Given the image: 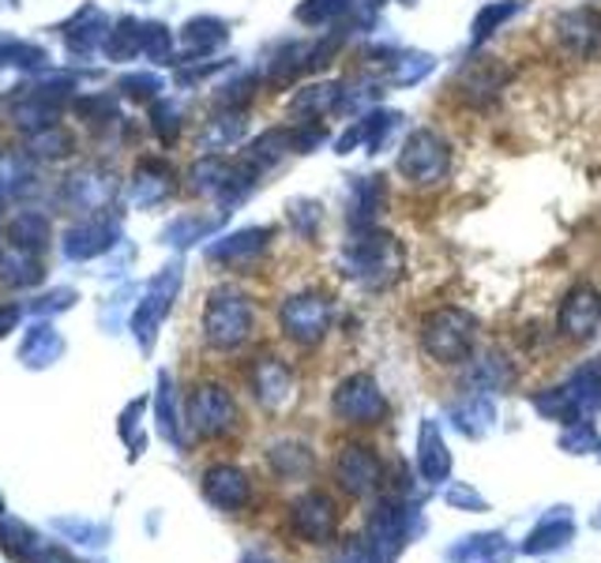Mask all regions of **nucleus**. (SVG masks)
I'll return each instance as SVG.
<instances>
[{
	"label": "nucleus",
	"instance_id": "f257e3e1",
	"mask_svg": "<svg viewBox=\"0 0 601 563\" xmlns=\"http://www.w3.org/2000/svg\"><path fill=\"white\" fill-rule=\"evenodd\" d=\"M339 271L365 289H387L403 275V244L387 230H353L339 252Z\"/></svg>",
	"mask_w": 601,
	"mask_h": 563
},
{
	"label": "nucleus",
	"instance_id": "f03ea898",
	"mask_svg": "<svg viewBox=\"0 0 601 563\" xmlns=\"http://www.w3.org/2000/svg\"><path fill=\"white\" fill-rule=\"evenodd\" d=\"M425 530H429V522H425L417 499L403 496V493H387L372 504L369 522H365V538L361 541H365L384 563H391L409 541L422 538Z\"/></svg>",
	"mask_w": 601,
	"mask_h": 563
},
{
	"label": "nucleus",
	"instance_id": "7ed1b4c3",
	"mask_svg": "<svg viewBox=\"0 0 601 563\" xmlns=\"http://www.w3.org/2000/svg\"><path fill=\"white\" fill-rule=\"evenodd\" d=\"M531 402L545 421H560V424L590 421L594 413H601V357H590L587 365H579L568 376V384L553 390H537Z\"/></svg>",
	"mask_w": 601,
	"mask_h": 563
},
{
	"label": "nucleus",
	"instance_id": "20e7f679",
	"mask_svg": "<svg viewBox=\"0 0 601 563\" xmlns=\"http://www.w3.org/2000/svg\"><path fill=\"white\" fill-rule=\"evenodd\" d=\"M478 342V320L462 308H436L422 323V346L440 365H459Z\"/></svg>",
	"mask_w": 601,
	"mask_h": 563
},
{
	"label": "nucleus",
	"instance_id": "39448f33",
	"mask_svg": "<svg viewBox=\"0 0 601 563\" xmlns=\"http://www.w3.org/2000/svg\"><path fill=\"white\" fill-rule=\"evenodd\" d=\"M398 174H403L409 185L425 188V185H440L444 177L451 174V147L440 132L433 129H417L406 135L403 151H398Z\"/></svg>",
	"mask_w": 601,
	"mask_h": 563
},
{
	"label": "nucleus",
	"instance_id": "423d86ee",
	"mask_svg": "<svg viewBox=\"0 0 601 563\" xmlns=\"http://www.w3.org/2000/svg\"><path fill=\"white\" fill-rule=\"evenodd\" d=\"M331 410L346 424H380L387 417V398L369 372H353L346 376L331 395Z\"/></svg>",
	"mask_w": 601,
	"mask_h": 563
},
{
	"label": "nucleus",
	"instance_id": "0eeeda50",
	"mask_svg": "<svg viewBox=\"0 0 601 563\" xmlns=\"http://www.w3.org/2000/svg\"><path fill=\"white\" fill-rule=\"evenodd\" d=\"M553 31H557V42L568 57L590 60L601 53V12L594 4H579V8L560 12L557 23H553Z\"/></svg>",
	"mask_w": 601,
	"mask_h": 563
},
{
	"label": "nucleus",
	"instance_id": "6e6552de",
	"mask_svg": "<svg viewBox=\"0 0 601 563\" xmlns=\"http://www.w3.org/2000/svg\"><path fill=\"white\" fill-rule=\"evenodd\" d=\"M282 327L297 346H316L331 327V305L324 294H297L282 305Z\"/></svg>",
	"mask_w": 601,
	"mask_h": 563
},
{
	"label": "nucleus",
	"instance_id": "1a4fd4ad",
	"mask_svg": "<svg viewBox=\"0 0 601 563\" xmlns=\"http://www.w3.org/2000/svg\"><path fill=\"white\" fill-rule=\"evenodd\" d=\"M560 331L568 334L571 342H590L601 327V294L590 282H579V286L568 289V297L560 301Z\"/></svg>",
	"mask_w": 601,
	"mask_h": 563
},
{
	"label": "nucleus",
	"instance_id": "9d476101",
	"mask_svg": "<svg viewBox=\"0 0 601 563\" xmlns=\"http://www.w3.org/2000/svg\"><path fill=\"white\" fill-rule=\"evenodd\" d=\"M252 327V308L237 294H215L207 305V339L215 346H237Z\"/></svg>",
	"mask_w": 601,
	"mask_h": 563
},
{
	"label": "nucleus",
	"instance_id": "9b49d317",
	"mask_svg": "<svg viewBox=\"0 0 601 563\" xmlns=\"http://www.w3.org/2000/svg\"><path fill=\"white\" fill-rule=\"evenodd\" d=\"M507 79H512V68L500 65L496 57H473L462 65L455 87H459V95L467 98L470 106H489L500 98V90L507 87Z\"/></svg>",
	"mask_w": 601,
	"mask_h": 563
},
{
	"label": "nucleus",
	"instance_id": "f8f14e48",
	"mask_svg": "<svg viewBox=\"0 0 601 563\" xmlns=\"http://www.w3.org/2000/svg\"><path fill=\"white\" fill-rule=\"evenodd\" d=\"M335 481L342 485V493L350 496H369L380 488L384 481V466H380L376 451L361 448V443H350L339 459H335Z\"/></svg>",
	"mask_w": 601,
	"mask_h": 563
},
{
	"label": "nucleus",
	"instance_id": "ddd939ff",
	"mask_svg": "<svg viewBox=\"0 0 601 563\" xmlns=\"http://www.w3.org/2000/svg\"><path fill=\"white\" fill-rule=\"evenodd\" d=\"M289 519H294V530L300 533V538L320 544V541L335 538V526H339V507H335V499L327 493H305L294 504Z\"/></svg>",
	"mask_w": 601,
	"mask_h": 563
},
{
	"label": "nucleus",
	"instance_id": "4468645a",
	"mask_svg": "<svg viewBox=\"0 0 601 563\" xmlns=\"http://www.w3.org/2000/svg\"><path fill=\"white\" fill-rule=\"evenodd\" d=\"M188 413H193V424L204 435H222L233 429L237 421V406L230 398V390L222 387H199L193 395V406H188Z\"/></svg>",
	"mask_w": 601,
	"mask_h": 563
},
{
	"label": "nucleus",
	"instance_id": "2eb2a0df",
	"mask_svg": "<svg viewBox=\"0 0 601 563\" xmlns=\"http://www.w3.org/2000/svg\"><path fill=\"white\" fill-rule=\"evenodd\" d=\"M384 211H387V180L380 174L353 177L350 180V211H346L350 230H369V225H376V218Z\"/></svg>",
	"mask_w": 601,
	"mask_h": 563
},
{
	"label": "nucleus",
	"instance_id": "dca6fc26",
	"mask_svg": "<svg viewBox=\"0 0 601 563\" xmlns=\"http://www.w3.org/2000/svg\"><path fill=\"white\" fill-rule=\"evenodd\" d=\"M204 496L207 504H215L218 511H241L252 496V485H249V474L241 466H211L204 474Z\"/></svg>",
	"mask_w": 601,
	"mask_h": 563
},
{
	"label": "nucleus",
	"instance_id": "f3484780",
	"mask_svg": "<svg viewBox=\"0 0 601 563\" xmlns=\"http://www.w3.org/2000/svg\"><path fill=\"white\" fill-rule=\"evenodd\" d=\"M576 538V519H571L568 507H553L542 515V522L531 530V538L518 544L523 556H549V552L568 549V541Z\"/></svg>",
	"mask_w": 601,
	"mask_h": 563
},
{
	"label": "nucleus",
	"instance_id": "a211bd4d",
	"mask_svg": "<svg viewBox=\"0 0 601 563\" xmlns=\"http://www.w3.org/2000/svg\"><path fill=\"white\" fill-rule=\"evenodd\" d=\"M417 474L429 488L451 477V451L436 421H422V429H417Z\"/></svg>",
	"mask_w": 601,
	"mask_h": 563
},
{
	"label": "nucleus",
	"instance_id": "6ab92c4d",
	"mask_svg": "<svg viewBox=\"0 0 601 563\" xmlns=\"http://www.w3.org/2000/svg\"><path fill=\"white\" fill-rule=\"evenodd\" d=\"M252 390H256V398L263 406H282L289 398V390H294V376H289V368L282 365L278 357H260L256 365H252Z\"/></svg>",
	"mask_w": 601,
	"mask_h": 563
},
{
	"label": "nucleus",
	"instance_id": "aec40b11",
	"mask_svg": "<svg viewBox=\"0 0 601 563\" xmlns=\"http://www.w3.org/2000/svg\"><path fill=\"white\" fill-rule=\"evenodd\" d=\"M507 538L500 530H489V533H470V538L448 544V556L451 563H493V560H504L507 556Z\"/></svg>",
	"mask_w": 601,
	"mask_h": 563
},
{
	"label": "nucleus",
	"instance_id": "412c9836",
	"mask_svg": "<svg viewBox=\"0 0 601 563\" xmlns=\"http://www.w3.org/2000/svg\"><path fill=\"white\" fill-rule=\"evenodd\" d=\"M436 68V57L433 53H417V49H395L391 60L384 65V84L391 87H414L422 84L425 76Z\"/></svg>",
	"mask_w": 601,
	"mask_h": 563
},
{
	"label": "nucleus",
	"instance_id": "4be33fe9",
	"mask_svg": "<svg viewBox=\"0 0 601 563\" xmlns=\"http://www.w3.org/2000/svg\"><path fill=\"white\" fill-rule=\"evenodd\" d=\"M451 424L459 429L462 435H470V440H481L489 429H493L496 421V406L489 402V395H470L467 402L451 406Z\"/></svg>",
	"mask_w": 601,
	"mask_h": 563
},
{
	"label": "nucleus",
	"instance_id": "5701e85b",
	"mask_svg": "<svg viewBox=\"0 0 601 563\" xmlns=\"http://www.w3.org/2000/svg\"><path fill=\"white\" fill-rule=\"evenodd\" d=\"M507 384H512V365H507L500 353H485V357H478L467 368L470 395H496V390H504Z\"/></svg>",
	"mask_w": 601,
	"mask_h": 563
},
{
	"label": "nucleus",
	"instance_id": "b1692460",
	"mask_svg": "<svg viewBox=\"0 0 601 563\" xmlns=\"http://www.w3.org/2000/svg\"><path fill=\"white\" fill-rule=\"evenodd\" d=\"M523 8H526V0H489V4L473 15V26H470V45H473V49H481V45L493 38V34L507 20H515Z\"/></svg>",
	"mask_w": 601,
	"mask_h": 563
},
{
	"label": "nucleus",
	"instance_id": "393cba45",
	"mask_svg": "<svg viewBox=\"0 0 601 563\" xmlns=\"http://www.w3.org/2000/svg\"><path fill=\"white\" fill-rule=\"evenodd\" d=\"M358 124H361V147L369 154H380L391 143V135L403 129V113H395V109H369Z\"/></svg>",
	"mask_w": 601,
	"mask_h": 563
},
{
	"label": "nucleus",
	"instance_id": "a878e982",
	"mask_svg": "<svg viewBox=\"0 0 601 563\" xmlns=\"http://www.w3.org/2000/svg\"><path fill=\"white\" fill-rule=\"evenodd\" d=\"M342 98H346V84L331 79V84H316V87H305L300 95L294 98V109L308 117H324V113H339L342 109Z\"/></svg>",
	"mask_w": 601,
	"mask_h": 563
},
{
	"label": "nucleus",
	"instance_id": "bb28decb",
	"mask_svg": "<svg viewBox=\"0 0 601 563\" xmlns=\"http://www.w3.org/2000/svg\"><path fill=\"white\" fill-rule=\"evenodd\" d=\"M267 462L278 477H300L313 470V451L297 440H278L275 448L267 451Z\"/></svg>",
	"mask_w": 601,
	"mask_h": 563
},
{
	"label": "nucleus",
	"instance_id": "cd10ccee",
	"mask_svg": "<svg viewBox=\"0 0 601 563\" xmlns=\"http://www.w3.org/2000/svg\"><path fill=\"white\" fill-rule=\"evenodd\" d=\"M353 4H358V0H305V4L297 8V20L308 26H327V23L335 26L353 12Z\"/></svg>",
	"mask_w": 601,
	"mask_h": 563
},
{
	"label": "nucleus",
	"instance_id": "c85d7f7f",
	"mask_svg": "<svg viewBox=\"0 0 601 563\" xmlns=\"http://www.w3.org/2000/svg\"><path fill=\"white\" fill-rule=\"evenodd\" d=\"M557 443H560V451H568V455H594V451H601V440H598L594 421L564 424V432H560Z\"/></svg>",
	"mask_w": 601,
	"mask_h": 563
},
{
	"label": "nucleus",
	"instance_id": "c756f323",
	"mask_svg": "<svg viewBox=\"0 0 601 563\" xmlns=\"http://www.w3.org/2000/svg\"><path fill=\"white\" fill-rule=\"evenodd\" d=\"M159 429L162 435L181 448V432H177V413H173V387H170V376H162V390H159Z\"/></svg>",
	"mask_w": 601,
	"mask_h": 563
},
{
	"label": "nucleus",
	"instance_id": "7c9ffc66",
	"mask_svg": "<svg viewBox=\"0 0 601 563\" xmlns=\"http://www.w3.org/2000/svg\"><path fill=\"white\" fill-rule=\"evenodd\" d=\"M444 499H448L451 507H459V511H470V515H481V511H489V504L481 499L473 488L467 485V481H455V485L444 493Z\"/></svg>",
	"mask_w": 601,
	"mask_h": 563
},
{
	"label": "nucleus",
	"instance_id": "2f4dec72",
	"mask_svg": "<svg viewBox=\"0 0 601 563\" xmlns=\"http://www.w3.org/2000/svg\"><path fill=\"white\" fill-rule=\"evenodd\" d=\"M61 533L76 538L79 544H106L109 541V526H90V522H57Z\"/></svg>",
	"mask_w": 601,
	"mask_h": 563
},
{
	"label": "nucleus",
	"instance_id": "473e14b6",
	"mask_svg": "<svg viewBox=\"0 0 601 563\" xmlns=\"http://www.w3.org/2000/svg\"><path fill=\"white\" fill-rule=\"evenodd\" d=\"M20 563H76L68 556L65 549H61V544H50V541H34L31 549L23 552L20 556Z\"/></svg>",
	"mask_w": 601,
	"mask_h": 563
},
{
	"label": "nucleus",
	"instance_id": "72a5a7b5",
	"mask_svg": "<svg viewBox=\"0 0 601 563\" xmlns=\"http://www.w3.org/2000/svg\"><path fill=\"white\" fill-rule=\"evenodd\" d=\"M289 218H294L297 230L305 233V238H308V233L320 230V207H316V203H294V211H289Z\"/></svg>",
	"mask_w": 601,
	"mask_h": 563
},
{
	"label": "nucleus",
	"instance_id": "f704fd0d",
	"mask_svg": "<svg viewBox=\"0 0 601 563\" xmlns=\"http://www.w3.org/2000/svg\"><path fill=\"white\" fill-rule=\"evenodd\" d=\"M335 563H384V560H380L376 552H372L369 544L361 541V538H353V541H350V544H346V549H342V556L335 560Z\"/></svg>",
	"mask_w": 601,
	"mask_h": 563
},
{
	"label": "nucleus",
	"instance_id": "c9c22d12",
	"mask_svg": "<svg viewBox=\"0 0 601 563\" xmlns=\"http://www.w3.org/2000/svg\"><path fill=\"white\" fill-rule=\"evenodd\" d=\"M241 563H278V560H275V556H267L263 549H249V552L241 556Z\"/></svg>",
	"mask_w": 601,
	"mask_h": 563
},
{
	"label": "nucleus",
	"instance_id": "e433bc0d",
	"mask_svg": "<svg viewBox=\"0 0 601 563\" xmlns=\"http://www.w3.org/2000/svg\"><path fill=\"white\" fill-rule=\"evenodd\" d=\"M594 530H601V507H598V515H594Z\"/></svg>",
	"mask_w": 601,
	"mask_h": 563
},
{
	"label": "nucleus",
	"instance_id": "4c0bfd02",
	"mask_svg": "<svg viewBox=\"0 0 601 563\" xmlns=\"http://www.w3.org/2000/svg\"><path fill=\"white\" fill-rule=\"evenodd\" d=\"M403 4H417V0H403Z\"/></svg>",
	"mask_w": 601,
	"mask_h": 563
},
{
	"label": "nucleus",
	"instance_id": "58836bf2",
	"mask_svg": "<svg viewBox=\"0 0 601 563\" xmlns=\"http://www.w3.org/2000/svg\"><path fill=\"white\" fill-rule=\"evenodd\" d=\"M0 511H4V499H0Z\"/></svg>",
	"mask_w": 601,
	"mask_h": 563
},
{
	"label": "nucleus",
	"instance_id": "ea45409f",
	"mask_svg": "<svg viewBox=\"0 0 601 563\" xmlns=\"http://www.w3.org/2000/svg\"><path fill=\"white\" fill-rule=\"evenodd\" d=\"M493 563H504V560H493Z\"/></svg>",
	"mask_w": 601,
	"mask_h": 563
},
{
	"label": "nucleus",
	"instance_id": "a19ab883",
	"mask_svg": "<svg viewBox=\"0 0 601 563\" xmlns=\"http://www.w3.org/2000/svg\"><path fill=\"white\" fill-rule=\"evenodd\" d=\"M598 459H601V451H598Z\"/></svg>",
	"mask_w": 601,
	"mask_h": 563
}]
</instances>
